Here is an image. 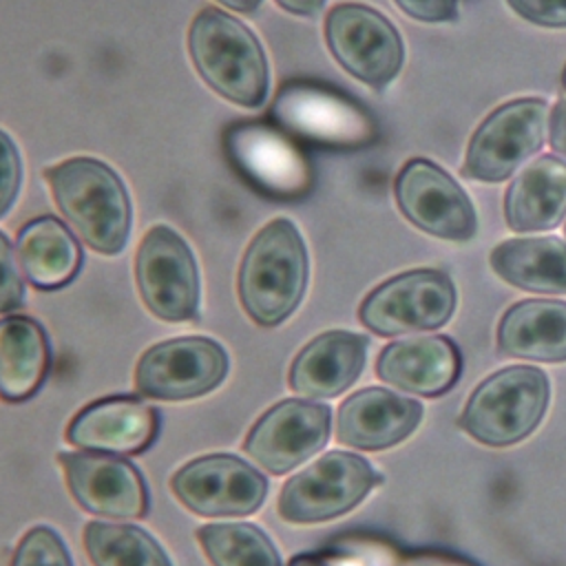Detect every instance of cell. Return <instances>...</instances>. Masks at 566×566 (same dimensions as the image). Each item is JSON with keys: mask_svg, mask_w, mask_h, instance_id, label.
<instances>
[{"mask_svg": "<svg viewBox=\"0 0 566 566\" xmlns=\"http://www.w3.org/2000/svg\"><path fill=\"white\" fill-rule=\"evenodd\" d=\"M24 303V281L18 270L15 252L0 232V314H9Z\"/></svg>", "mask_w": 566, "mask_h": 566, "instance_id": "cell-27", "label": "cell"}, {"mask_svg": "<svg viewBox=\"0 0 566 566\" xmlns=\"http://www.w3.org/2000/svg\"><path fill=\"white\" fill-rule=\"evenodd\" d=\"M562 86H564V91H566V64H564V69H562Z\"/></svg>", "mask_w": 566, "mask_h": 566, "instance_id": "cell-35", "label": "cell"}, {"mask_svg": "<svg viewBox=\"0 0 566 566\" xmlns=\"http://www.w3.org/2000/svg\"><path fill=\"white\" fill-rule=\"evenodd\" d=\"M281 9L296 13V15H314L325 0H276Z\"/></svg>", "mask_w": 566, "mask_h": 566, "instance_id": "cell-32", "label": "cell"}, {"mask_svg": "<svg viewBox=\"0 0 566 566\" xmlns=\"http://www.w3.org/2000/svg\"><path fill=\"white\" fill-rule=\"evenodd\" d=\"M332 411L310 400H281L250 429L243 449L265 471L281 475L321 451L329 438Z\"/></svg>", "mask_w": 566, "mask_h": 566, "instance_id": "cell-13", "label": "cell"}, {"mask_svg": "<svg viewBox=\"0 0 566 566\" xmlns=\"http://www.w3.org/2000/svg\"><path fill=\"white\" fill-rule=\"evenodd\" d=\"M190 57L221 97L256 108L268 95V60L254 33L221 9H201L188 31Z\"/></svg>", "mask_w": 566, "mask_h": 566, "instance_id": "cell-3", "label": "cell"}, {"mask_svg": "<svg viewBox=\"0 0 566 566\" xmlns=\"http://www.w3.org/2000/svg\"><path fill=\"white\" fill-rule=\"evenodd\" d=\"M11 566H73L62 537L49 526H33L13 551Z\"/></svg>", "mask_w": 566, "mask_h": 566, "instance_id": "cell-26", "label": "cell"}, {"mask_svg": "<svg viewBox=\"0 0 566 566\" xmlns=\"http://www.w3.org/2000/svg\"><path fill=\"white\" fill-rule=\"evenodd\" d=\"M159 431V413L137 396H108L80 409L66 427V442L95 453L135 455Z\"/></svg>", "mask_w": 566, "mask_h": 566, "instance_id": "cell-15", "label": "cell"}, {"mask_svg": "<svg viewBox=\"0 0 566 566\" xmlns=\"http://www.w3.org/2000/svg\"><path fill=\"white\" fill-rule=\"evenodd\" d=\"M396 7L420 22H453L458 18V0H394Z\"/></svg>", "mask_w": 566, "mask_h": 566, "instance_id": "cell-30", "label": "cell"}, {"mask_svg": "<svg viewBox=\"0 0 566 566\" xmlns=\"http://www.w3.org/2000/svg\"><path fill=\"white\" fill-rule=\"evenodd\" d=\"M197 539L214 566H281L270 537L252 524H208Z\"/></svg>", "mask_w": 566, "mask_h": 566, "instance_id": "cell-25", "label": "cell"}, {"mask_svg": "<svg viewBox=\"0 0 566 566\" xmlns=\"http://www.w3.org/2000/svg\"><path fill=\"white\" fill-rule=\"evenodd\" d=\"M564 232H566V228H564Z\"/></svg>", "mask_w": 566, "mask_h": 566, "instance_id": "cell-36", "label": "cell"}, {"mask_svg": "<svg viewBox=\"0 0 566 566\" xmlns=\"http://www.w3.org/2000/svg\"><path fill=\"white\" fill-rule=\"evenodd\" d=\"M566 217V161L542 155L513 177L504 195V219L515 232L553 230Z\"/></svg>", "mask_w": 566, "mask_h": 566, "instance_id": "cell-19", "label": "cell"}, {"mask_svg": "<svg viewBox=\"0 0 566 566\" xmlns=\"http://www.w3.org/2000/svg\"><path fill=\"white\" fill-rule=\"evenodd\" d=\"M69 491L88 513L137 520L148 513V491L142 473L126 460L106 453H60Z\"/></svg>", "mask_w": 566, "mask_h": 566, "instance_id": "cell-14", "label": "cell"}, {"mask_svg": "<svg viewBox=\"0 0 566 566\" xmlns=\"http://www.w3.org/2000/svg\"><path fill=\"white\" fill-rule=\"evenodd\" d=\"M219 2L239 13H252L261 4V0H219Z\"/></svg>", "mask_w": 566, "mask_h": 566, "instance_id": "cell-33", "label": "cell"}, {"mask_svg": "<svg viewBox=\"0 0 566 566\" xmlns=\"http://www.w3.org/2000/svg\"><path fill=\"white\" fill-rule=\"evenodd\" d=\"M325 42L349 75L376 91L385 88L405 62L398 29L367 4L343 2L332 7L325 18Z\"/></svg>", "mask_w": 566, "mask_h": 566, "instance_id": "cell-8", "label": "cell"}, {"mask_svg": "<svg viewBox=\"0 0 566 566\" xmlns=\"http://www.w3.org/2000/svg\"><path fill=\"white\" fill-rule=\"evenodd\" d=\"M420 418L422 405L418 400L382 387H367L338 407L336 438L354 449H387L405 440Z\"/></svg>", "mask_w": 566, "mask_h": 566, "instance_id": "cell-16", "label": "cell"}, {"mask_svg": "<svg viewBox=\"0 0 566 566\" xmlns=\"http://www.w3.org/2000/svg\"><path fill=\"white\" fill-rule=\"evenodd\" d=\"M18 259L29 283L38 290L69 285L82 268V250L73 232L51 214L35 217L18 230Z\"/></svg>", "mask_w": 566, "mask_h": 566, "instance_id": "cell-21", "label": "cell"}, {"mask_svg": "<svg viewBox=\"0 0 566 566\" xmlns=\"http://www.w3.org/2000/svg\"><path fill=\"white\" fill-rule=\"evenodd\" d=\"M489 261L502 281L520 290L566 294V243L557 237L502 241Z\"/></svg>", "mask_w": 566, "mask_h": 566, "instance_id": "cell-23", "label": "cell"}, {"mask_svg": "<svg viewBox=\"0 0 566 566\" xmlns=\"http://www.w3.org/2000/svg\"><path fill=\"white\" fill-rule=\"evenodd\" d=\"M551 385L542 369L513 365L495 371L471 394L460 427L489 447L526 438L548 407Z\"/></svg>", "mask_w": 566, "mask_h": 566, "instance_id": "cell-4", "label": "cell"}, {"mask_svg": "<svg viewBox=\"0 0 566 566\" xmlns=\"http://www.w3.org/2000/svg\"><path fill=\"white\" fill-rule=\"evenodd\" d=\"M462 358L449 336H411L389 343L378 360L380 380L418 396H440L460 376Z\"/></svg>", "mask_w": 566, "mask_h": 566, "instance_id": "cell-17", "label": "cell"}, {"mask_svg": "<svg viewBox=\"0 0 566 566\" xmlns=\"http://www.w3.org/2000/svg\"><path fill=\"white\" fill-rule=\"evenodd\" d=\"M144 305L161 321H192L199 310V272L188 243L168 226L150 228L135 259Z\"/></svg>", "mask_w": 566, "mask_h": 566, "instance_id": "cell-9", "label": "cell"}, {"mask_svg": "<svg viewBox=\"0 0 566 566\" xmlns=\"http://www.w3.org/2000/svg\"><path fill=\"white\" fill-rule=\"evenodd\" d=\"M82 542L93 566H172L164 548L130 524L88 522Z\"/></svg>", "mask_w": 566, "mask_h": 566, "instance_id": "cell-24", "label": "cell"}, {"mask_svg": "<svg viewBox=\"0 0 566 566\" xmlns=\"http://www.w3.org/2000/svg\"><path fill=\"white\" fill-rule=\"evenodd\" d=\"M548 139L551 148L566 159V99H557L551 111Z\"/></svg>", "mask_w": 566, "mask_h": 566, "instance_id": "cell-31", "label": "cell"}, {"mask_svg": "<svg viewBox=\"0 0 566 566\" xmlns=\"http://www.w3.org/2000/svg\"><path fill=\"white\" fill-rule=\"evenodd\" d=\"M307 285V250L290 219H274L250 241L237 290L245 314L263 325L283 323L301 303Z\"/></svg>", "mask_w": 566, "mask_h": 566, "instance_id": "cell-1", "label": "cell"}, {"mask_svg": "<svg viewBox=\"0 0 566 566\" xmlns=\"http://www.w3.org/2000/svg\"><path fill=\"white\" fill-rule=\"evenodd\" d=\"M382 478L347 451H329L292 475L279 495V515L292 524H314L352 511Z\"/></svg>", "mask_w": 566, "mask_h": 566, "instance_id": "cell-7", "label": "cell"}, {"mask_svg": "<svg viewBox=\"0 0 566 566\" xmlns=\"http://www.w3.org/2000/svg\"><path fill=\"white\" fill-rule=\"evenodd\" d=\"M394 197L416 228L438 239L469 241L478 232V214L464 188L427 157H413L400 168Z\"/></svg>", "mask_w": 566, "mask_h": 566, "instance_id": "cell-10", "label": "cell"}, {"mask_svg": "<svg viewBox=\"0 0 566 566\" xmlns=\"http://www.w3.org/2000/svg\"><path fill=\"white\" fill-rule=\"evenodd\" d=\"M506 4L533 24L553 29L566 27V0H506Z\"/></svg>", "mask_w": 566, "mask_h": 566, "instance_id": "cell-29", "label": "cell"}, {"mask_svg": "<svg viewBox=\"0 0 566 566\" xmlns=\"http://www.w3.org/2000/svg\"><path fill=\"white\" fill-rule=\"evenodd\" d=\"M228 374L226 349L203 336L170 338L142 354L135 387L155 400H188L212 391Z\"/></svg>", "mask_w": 566, "mask_h": 566, "instance_id": "cell-11", "label": "cell"}, {"mask_svg": "<svg viewBox=\"0 0 566 566\" xmlns=\"http://www.w3.org/2000/svg\"><path fill=\"white\" fill-rule=\"evenodd\" d=\"M455 310V285L447 272L418 268L374 287L358 307L360 323L378 336L442 327Z\"/></svg>", "mask_w": 566, "mask_h": 566, "instance_id": "cell-6", "label": "cell"}, {"mask_svg": "<svg viewBox=\"0 0 566 566\" xmlns=\"http://www.w3.org/2000/svg\"><path fill=\"white\" fill-rule=\"evenodd\" d=\"M287 566H327V564L316 555H298Z\"/></svg>", "mask_w": 566, "mask_h": 566, "instance_id": "cell-34", "label": "cell"}, {"mask_svg": "<svg viewBox=\"0 0 566 566\" xmlns=\"http://www.w3.org/2000/svg\"><path fill=\"white\" fill-rule=\"evenodd\" d=\"M49 365V338L35 318L20 314L0 318V398L4 402L29 400L42 387Z\"/></svg>", "mask_w": 566, "mask_h": 566, "instance_id": "cell-22", "label": "cell"}, {"mask_svg": "<svg viewBox=\"0 0 566 566\" xmlns=\"http://www.w3.org/2000/svg\"><path fill=\"white\" fill-rule=\"evenodd\" d=\"M497 349L513 358L566 360V301L526 298L511 305L497 325Z\"/></svg>", "mask_w": 566, "mask_h": 566, "instance_id": "cell-20", "label": "cell"}, {"mask_svg": "<svg viewBox=\"0 0 566 566\" xmlns=\"http://www.w3.org/2000/svg\"><path fill=\"white\" fill-rule=\"evenodd\" d=\"M367 336L332 329L310 340L292 360L287 382L307 398H334L356 382L365 367Z\"/></svg>", "mask_w": 566, "mask_h": 566, "instance_id": "cell-18", "label": "cell"}, {"mask_svg": "<svg viewBox=\"0 0 566 566\" xmlns=\"http://www.w3.org/2000/svg\"><path fill=\"white\" fill-rule=\"evenodd\" d=\"M22 164L15 144L7 133L0 130V217L13 206L20 190Z\"/></svg>", "mask_w": 566, "mask_h": 566, "instance_id": "cell-28", "label": "cell"}, {"mask_svg": "<svg viewBox=\"0 0 566 566\" xmlns=\"http://www.w3.org/2000/svg\"><path fill=\"white\" fill-rule=\"evenodd\" d=\"M546 128L548 102L542 97H517L497 106L475 128L460 168L462 177L504 181L542 148Z\"/></svg>", "mask_w": 566, "mask_h": 566, "instance_id": "cell-5", "label": "cell"}, {"mask_svg": "<svg viewBox=\"0 0 566 566\" xmlns=\"http://www.w3.org/2000/svg\"><path fill=\"white\" fill-rule=\"evenodd\" d=\"M175 497L197 515L230 517L254 513L268 493V480L230 453L201 455L170 480Z\"/></svg>", "mask_w": 566, "mask_h": 566, "instance_id": "cell-12", "label": "cell"}, {"mask_svg": "<svg viewBox=\"0 0 566 566\" xmlns=\"http://www.w3.org/2000/svg\"><path fill=\"white\" fill-rule=\"evenodd\" d=\"M62 217L102 254H117L130 230V201L119 175L93 157H71L44 172Z\"/></svg>", "mask_w": 566, "mask_h": 566, "instance_id": "cell-2", "label": "cell"}]
</instances>
